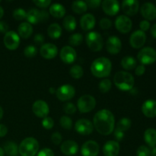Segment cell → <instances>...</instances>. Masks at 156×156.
<instances>
[{
	"label": "cell",
	"mask_w": 156,
	"mask_h": 156,
	"mask_svg": "<svg viewBox=\"0 0 156 156\" xmlns=\"http://www.w3.org/2000/svg\"><path fill=\"white\" fill-rule=\"evenodd\" d=\"M96 106V100L93 96L85 94L79 98L77 101V107L81 113L86 114L93 111Z\"/></svg>",
	"instance_id": "8992f818"
},
{
	"label": "cell",
	"mask_w": 156,
	"mask_h": 156,
	"mask_svg": "<svg viewBox=\"0 0 156 156\" xmlns=\"http://www.w3.org/2000/svg\"><path fill=\"white\" fill-rule=\"evenodd\" d=\"M136 156H150V149L146 146H140L137 149Z\"/></svg>",
	"instance_id": "60d3db41"
},
{
	"label": "cell",
	"mask_w": 156,
	"mask_h": 156,
	"mask_svg": "<svg viewBox=\"0 0 156 156\" xmlns=\"http://www.w3.org/2000/svg\"><path fill=\"white\" fill-rule=\"evenodd\" d=\"M111 82L108 79H103L99 84V89L102 93H107L111 90Z\"/></svg>",
	"instance_id": "74e56055"
},
{
	"label": "cell",
	"mask_w": 156,
	"mask_h": 156,
	"mask_svg": "<svg viewBox=\"0 0 156 156\" xmlns=\"http://www.w3.org/2000/svg\"><path fill=\"white\" fill-rule=\"evenodd\" d=\"M101 4L104 12L110 16L116 15L120 10V4L117 0H105Z\"/></svg>",
	"instance_id": "e0dca14e"
},
{
	"label": "cell",
	"mask_w": 156,
	"mask_h": 156,
	"mask_svg": "<svg viewBox=\"0 0 156 156\" xmlns=\"http://www.w3.org/2000/svg\"><path fill=\"white\" fill-rule=\"evenodd\" d=\"M75 129L80 135L88 136L93 132L94 126L90 120L87 119H80L76 121L75 124Z\"/></svg>",
	"instance_id": "8fae6325"
},
{
	"label": "cell",
	"mask_w": 156,
	"mask_h": 156,
	"mask_svg": "<svg viewBox=\"0 0 156 156\" xmlns=\"http://www.w3.org/2000/svg\"><path fill=\"white\" fill-rule=\"evenodd\" d=\"M26 15H27V12L25 10L23 9H16L13 12V17L15 20L17 21H21L23 19H25Z\"/></svg>",
	"instance_id": "f35d334b"
},
{
	"label": "cell",
	"mask_w": 156,
	"mask_h": 156,
	"mask_svg": "<svg viewBox=\"0 0 156 156\" xmlns=\"http://www.w3.org/2000/svg\"><path fill=\"white\" fill-rule=\"evenodd\" d=\"M59 56L62 62L66 64H71L76 61L77 58V53L72 47L65 46L61 49Z\"/></svg>",
	"instance_id": "9a60e30c"
},
{
	"label": "cell",
	"mask_w": 156,
	"mask_h": 156,
	"mask_svg": "<svg viewBox=\"0 0 156 156\" xmlns=\"http://www.w3.org/2000/svg\"><path fill=\"white\" fill-rule=\"evenodd\" d=\"M144 140L149 146H156V129L153 128H149L144 133Z\"/></svg>",
	"instance_id": "83f0119b"
},
{
	"label": "cell",
	"mask_w": 156,
	"mask_h": 156,
	"mask_svg": "<svg viewBox=\"0 0 156 156\" xmlns=\"http://www.w3.org/2000/svg\"><path fill=\"white\" fill-rule=\"evenodd\" d=\"M85 2H86L88 7L89 6L91 9H95V8H98L101 4L102 2L100 1V0H90V1H87Z\"/></svg>",
	"instance_id": "c3c4849f"
},
{
	"label": "cell",
	"mask_w": 156,
	"mask_h": 156,
	"mask_svg": "<svg viewBox=\"0 0 156 156\" xmlns=\"http://www.w3.org/2000/svg\"><path fill=\"white\" fill-rule=\"evenodd\" d=\"M86 44L91 50L94 52H98L102 49L104 45V41L101 35L95 31H91L87 34Z\"/></svg>",
	"instance_id": "5b68a950"
},
{
	"label": "cell",
	"mask_w": 156,
	"mask_h": 156,
	"mask_svg": "<svg viewBox=\"0 0 156 156\" xmlns=\"http://www.w3.org/2000/svg\"><path fill=\"white\" fill-rule=\"evenodd\" d=\"M64 112L67 114H73L76 113V107L73 105V103H69L66 104L63 107Z\"/></svg>",
	"instance_id": "7bdbcfd3"
},
{
	"label": "cell",
	"mask_w": 156,
	"mask_h": 156,
	"mask_svg": "<svg viewBox=\"0 0 156 156\" xmlns=\"http://www.w3.org/2000/svg\"><path fill=\"white\" fill-rule=\"evenodd\" d=\"M120 150L119 143L114 140L107 142L103 146V154L105 156H117Z\"/></svg>",
	"instance_id": "44dd1931"
},
{
	"label": "cell",
	"mask_w": 156,
	"mask_h": 156,
	"mask_svg": "<svg viewBox=\"0 0 156 156\" xmlns=\"http://www.w3.org/2000/svg\"><path fill=\"white\" fill-rule=\"evenodd\" d=\"M69 73L71 75V76L73 78L76 79H81V78L83 76L84 74V71H83V69L81 66L79 65H76V66H73L69 70Z\"/></svg>",
	"instance_id": "e575fe53"
},
{
	"label": "cell",
	"mask_w": 156,
	"mask_h": 156,
	"mask_svg": "<svg viewBox=\"0 0 156 156\" xmlns=\"http://www.w3.org/2000/svg\"><path fill=\"white\" fill-rule=\"evenodd\" d=\"M59 123H60L61 126L66 129H71L72 126H73V120L67 116H62L59 120Z\"/></svg>",
	"instance_id": "8d00e7d4"
},
{
	"label": "cell",
	"mask_w": 156,
	"mask_h": 156,
	"mask_svg": "<svg viewBox=\"0 0 156 156\" xmlns=\"http://www.w3.org/2000/svg\"><path fill=\"white\" fill-rule=\"evenodd\" d=\"M3 150L5 153L7 154L9 156H17L18 154V146H17L16 143L9 141L5 143Z\"/></svg>",
	"instance_id": "f546056e"
},
{
	"label": "cell",
	"mask_w": 156,
	"mask_h": 156,
	"mask_svg": "<svg viewBox=\"0 0 156 156\" xmlns=\"http://www.w3.org/2000/svg\"><path fill=\"white\" fill-rule=\"evenodd\" d=\"M72 10L76 14L84 13L88 9V5H87L86 2L84 1H75L72 3Z\"/></svg>",
	"instance_id": "4dcf8cb0"
},
{
	"label": "cell",
	"mask_w": 156,
	"mask_h": 156,
	"mask_svg": "<svg viewBox=\"0 0 156 156\" xmlns=\"http://www.w3.org/2000/svg\"><path fill=\"white\" fill-rule=\"evenodd\" d=\"M141 15L146 21H152L156 18V6L151 2H146L143 4L140 9Z\"/></svg>",
	"instance_id": "ffe728a7"
},
{
	"label": "cell",
	"mask_w": 156,
	"mask_h": 156,
	"mask_svg": "<svg viewBox=\"0 0 156 156\" xmlns=\"http://www.w3.org/2000/svg\"><path fill=\"white\" fill-rule=\"evenodd\" d=\"M142 111L146 117L149 118H153L156 117V101L147 100L143 104Z\"/></svg>",
	"instance_id": "603a6c76"
},
{
	"label": "cell",
	"mask_w": 156,
	"mask_h": 156,
	"mask_svg": "<svg viewBox=\"0 0 156 156\" xmlns=\"http://www.w3.org/2000/svg\"><path fill=\"white\" fill-rule=\"evenodd\" d=\"M155 156H156V155H155Z\"/></svg>",
	"instance_id": "e7e4bbea"
},
{
	"label": "cell",
	"mask_w": 156,
	"mask_h": 156,
	"mask_svg": "<svg viewBox=\"0 0 156 156\" xmlns=\"http://www.w3.org/2000/svg\"><path fill=\"white\" fill-rule=\"evenodd\" d=\"M34 41L35 43L37 44H43L44 42V37L43 34H37L34 36Z\"/></svg>",
	"instance_id": "db71d44e"
},
{
	"label": "cell",
	"mask_w": 156,
	"mask_h": 156,
	"mask_svg": "<svg viewBox=\"0 0 156 156\" xmlns=\"http://www.w3.org/2000/svg\"><path fill=\"white\" fill-rule=\"evenodd\" d=\"M114 136L117 141H122L123 139V137H124V133L122 132L121 130L118 129L117 128H116V129H114Z\"/></svg>",
	"instance_id": "f907efd6"
},
{
	"label": "cell",
	"mask_w": 156,
	"mask_h": 156,
	"mask_svg": "<svg viewBox=\"0 0 156 156\" xmlns=\"http://www.w3.org/2000/svg\"><path fill=\"white\" fill-rule=\"evenodd\" d=\"M146 41V34L141 30H137L131 34L129 44L134 49H140L143 47Z\"/></svg>",
	"instance_id": "5bb4252c"
},
{
	"label": "cell",
	"mask_w": 156,
	"mask_h": 156,
	"mask_svg": "<svg viewBox=\"0 0 156 156\" xmlns=\"http://www.w3.org/2000/svg\"><path fill=\"white\" fill-rule=\"evenodd\" d=\"M140 30H141L142 31H146V30H148L150 28V23L148 21H146V20H143V21H142L141 22H140Z\"/></svg>",
	"instance_id": "681fc988"
},
{
	"label": "cell",
	"mask_w": 156,
	"mask_h": 156,
	"mask_svg": "<svg viewBox=\"0 0 156 156\" xmlns=\"http://www.w3.org/2000/svg\"><path fill=\"white\" fill-rule=\"evenodd\" d=\"M36 156H55L54 152L49 148H44L37 152Z\"/></svg>",
	"instance_id": "bcb514c9"
},
{
	"label": "cell",
	"mask_w": 156,
	"mask_h": 156,
	"mask_svg": "<svg viewBox=\"0 0 156 156\" xmlns=\"http://www.w3.org/2000/svg\"><path fill=\"white\" fill-rule=\"evenodd\" d=\"M3 15H4V9L0 6V19L2 18Z\"/></svg>",
	"instance_id": "91938a15"
},
{
	"label": "cell",
	"mask_w": 156,
	"mask_h": 156,
	"mask_svg": "<svg viewBox=\"0 0 156 156\" xmlns=\"http://www.w3.org/2000/svg\"><path fill=\"white\" fill-rule=\"evenodd\" d=\"M115 118L109 110L103 109L98 111L93 118V126L100 134L108 136L114 130Z\"/></svg>",
	"instance_id": "6da1fadb"
},
{
	"label": "cell",
	"mask_w": 156,
	"mask_h": 156,
	"mask_svg": "<svg viewBox=\"0 0 156 156\" xmlns=\"http://www.w3.org/2000/svg\"><path fill=\"white\" fill-rule=\"evenodd\" d=\"M114 85L121 91H130L134 85V78L133 75L125 71L117 72L114 77Z\"/></svg>",
	"instance_id": "3957f363"
},
{
	"label": "cell",
	"mask_w": 156,
	"mask_h": 156,
	"mask_svg": "<svg viewBox=\"0 0 156 156\" xmlns=\"http://www.w3.org/2000/svg\"><path fill=\"white\" fill-rule=\"evenodd\" d=\"M61 152L62 154L67 156L76 155L79 151V145L77 143L73 140H67L62 143L60 146Z\"/></svg>",
	"instance_id": "7402d4cb"
},
{
	"label": "cell",
	"mask_w": 156,
	"mask_h": 156,
	"mask_svg": "<svg viewBox=\"0 0 156 156\" xmlns=\"http://www.w3.org/2000/svg\"><path fill=\"white\" fill-rule=\"evenodd\" d=\"M140 2L137 0H125L122 2V10L129 16L135 15L138 12Z\"/></svg>",
	"instance_id": "ac0fdd59"
},
{
	"label": "cell",
	"mask_w": 156,
	"mask_h": 156,
	"mask_svg": "<svg viewBox=\"0 0 156 156\" xmlns=\"http://www.w3.org/2000/svg\"><path fill=\"white\" fill-rule=\"evenodd\" d=\"M33 2L40 8H47L51 4L50 0H34Z\"/></svg>",
	"instance_id": "f6af8a7d"
},
{
	"label": "cell",
	"mask_w": 156,
	"mask_h": 156,
	"mask_svg": "<svg viewBox=\"0 0 156 156\" xmlns=\"http://www.w3.org/2000/svg\"><path fill=\"white\" fill-rule=\"evenodd\" d=\"M47 34L51 39H58L62 34V27L57 23H53L47 28Z\"/></svg>",
	"instance_id": "f1b7e54d"
},
{
	"label": "cell",
	"mask_w": 156,
	"mask_h": 156,
	"mask_svg": "<svg viewBox=\"0 0 156 156\" xmlns=\"http://www.w3.org/2000/svg\"><path fill=\"white\" fill-rule=\"evenodd\" d=\"M40 53L44 59H51L56 57L58 54V49L55 44L49 43L41 46Z\"/></svg>",
	"instance_id": "d6986e66"
},
{
	"label": "cell",
	"mask_w": 156,
	"mask_h": 156,
	"mask_svg": "<svg viewBox=\"0 0 156 156\" xmlns=\"http://www.w3.org/2000/svg\"><path fill=\"white\" fill-rule=\"evenodd\" d=\"M145 72H146V67H145V66L143 65H140L138 66H136V70H135V73L136 76H143V74L145 73Z\"/></svg>",
	"instance_id": "816d5d0a"
},
{
	"label": "cell",
	"mask_w": 156,
	"mask_h": 156,
	"mask_svg": "<svg viewBox=\"0 0 156 156\" xmlns=\"http://www.w3.org/2000/svg\"><path fill=\"white\" fill-rule=\"evenodd\" d=\"M150 32H151V34L152 35V37L156 38V24H153V25L151 27Z\"/></svg>",
	"instance_id": "9f6ffc18"
},
{
	"label": "cell",
	"mask_w": 156,
	"mask_h": 156,
	"mask_svg": "<svg viewBox=\"0 0 156 156\" xmlns=\"http://www.w3.org/2000/svg\"><path fill=\"white\" fill-rule=\"evenodd\" d=\"M111 60L106 57H99L94 59L91 66V73L97 78L108 77L111 74Z\"/></svg>",
	"instance_id": "7a4b0ae2"
},
{
	"label": "cell",
	"mask_w": 156,
	"mask_h": 156,
	"mask_svg": "<svg viewBox=\"0 0 156 156\" xmlns=\"http://www.w3.org/2000/svg\"><path fill=\"white\" fill-rule=\"evenodd\" d=\"M122 43L120 38L117 36H111L106 42L107 51L111 54H117L120 52Z\"/></svg>",
	"instance_id": "2e32d148"
},
{
	"label": "cell",
	"mask_w": 156,
	"mask_h": 156,
	"mask_svg": "<svg viewBox=\"0 0 156 156\" xmlns=\"http://www.w3.org/2000/svg\"><path fill=\"white\" fill-rule=\"evenodd\" d=\"M42 126H44L45 129H50L53 128V126H54V121H53V120L51 117H45V118L43 119Z\"/></svg>",
	"instance_id": "b9f144b4"
},
{
	"label": "cell",
	"mask_w": 156,
	"mask_h": 156,
	"mask_svg": "<svg viewBox=\"0 0 156 156\" xmlns=\"http://www.w3.org/2000/svg\"><path fill=\"white\" fill-rule=\"evenodd\" d=\"M82 41H83V36L81 34L76 33L70 36L69 39V43L72 46L76 47V46L80 45L82 43Z\"/></svg>",
	"instance_id": "d590c367"
},
{
	"label": "cell",
	"mask_w": 156,
	"mask_h": 156,
	"mask_svg": "<svg viewBox=\"0 0 156 156\" xmlns=\"http://www.w3.org/2000/svg\"><path fill=\"white\" fill-rule=\"evenodd\" d=\"M3 109H2V108L1 106H0V120H1V119L2 118V117H3Z\"/></svg>",
	"instance_id": "94428289"
},
{
	"label": "cell",
	"mask_w": 156,
	"mask_h": 156,
	"mask_svg": "<svg viewBox=\"0 0 156 156\" xmlns=\"http://www.w3.org/2000/svg\"><path fill=\"white\" fill-rule=\"evenodd\" d=\"M9 30V25L5 21H0V33L5 34Z\"/></svg>",
	"instance_id": "f5cc1de1"
},
{
	"label": "cell",
	"mask_w": 156,
	"mask_h": 156,
	"mask_svg": "<svg viewBox=\"0 0 156 156\" xmlns=\"http://www.w3.org/2000/svg\"><path fill=\"white\" fill-rule=\"evenodd\" d=\"M133 23L130 18L126 15H120L115 20V27L122 34L129 33L132 28Z\"/></svg>",
	"instance_id": "30bf717a"
},
{
	"label": "cell",
	"mask_w": 156,
	"mask_h": 156,
	"mask_svg": "<svg viewBox=\"0 0 156 156\" xmlns=\"http://www.w3.org/2000/svg\"><path fill=\"white\" fill-rule=\"evenodd\" d=\"M51 140L53 142V143H54L55 145H59L61 143V142H62V137L59 133L56 132L52 134Z\"/></svg>",
	"instance_id": "7dc6e473"
},
{
	"label": "cell",
	"mask_w": 156,
	"mask_h": 156,
	"mask_svg": "<svg viewBox=\"0 0 156 156\" xmlns=\"http://www.w3.org/2000/svg\"><path fill=\"white\" fill-rule=\"evenodd\" d=\"M150 155L152 156L156 155V146H155V147H152V149H150Z\"/></svg>",
	"instance_id": "6f0895ef"
},
{
	"label": "cell",
	"mask_w": 156,
	"mask_h": 156,
	"mask_svg": "<svg viewBox=\"0 0 156 156\" xmlns=\"http://www.w3.org/2000/svg\"><path fill=\"white\" fill-rule=\"evenodd\" d=\"M100 151L98 143L95 141L89 140L82 145L81 153L82 156H98Z\"/></svg>",
	"instance_id": "7c38bea8"
},
{
	"label": "cell",
	"mask_w": 156,
	"mask_h": 156,
	"mask_svg": "<svg viewBox=\"0 0 156 156\" xmlns=\"http://www.w3.org/2000/svg\"><path fill=\"white\" fill-rule=\"evenodd\" d=\"M4 44L6 48L9 50H15L20 44V37L16 32L9 30L5 34Z\"/></svg>",
	"instance_id": "9c48e42d"
},
{
	"label": "cell",
	"mask_w": 156,
	"mask_h": 156,
	"mask_svg": "<svg viewBox=\"0 0 156 156\" xmlns=\"http://www.w3.org/2000/svg\"><path fill=\"white\" fill-rule=\"evenodd\" d=\"M137 59L143 66L154 63L156 61V50L150 47H144L139 51Z\"/></svg>",
	"instance_id": "52a82bcc"
},
{
	"label": "cell",
	"mask_w": 156,
	"mask_h": 156,
	"mask_svg": "<svg viewBox=\"0 0 156 156\" xmlns=\"http://www.w3.org/2000/svg\"><path fill=\"white\" fill-rule=\"evenodd\" d=\"M49 91H50V94H55V93H56V89L53 88V87H50V88H49Z\"/></svg>",
	"instance_id": "680465c9"
},
{
	"label": "cell",
	"mask_w": 156,
	"mask_h": 156,
	"mask_svg": "<svg viewBox=\"0 0 156 156\" xmlns=\"http://www.w3.org/2000/svg\"><path fill=\"white\" fill-rule=\"evenodd\" d=\"M8 128L4 124H0V137H4L7 134Z\"/></svg>",
	"instance_id": "11a10c76"
},
{
	"label": "cell",
	"mask_w": 156,
	"mask_h": 156,
	"mask_svg": "<svg viewBox=\"0 0 156 156\" xmlns=\"http://www.w3.org/2000/svg\"><path fill=\"white\" fill-rule=\"evenodd\" d=\"M26 19L29 24H37L41 22V11L35 9H31L27 12Z\"/></svg>",
	"instance_id": "4316f807"
},
{
	"label": "cell",
	"mask_w": 156,
	"mask_h": 156,
	"mask_svg": "<svg viewBox=\"0 0 156 156\" xmlns=\"http://www.w3.org/2000/svg\"><path fill=\"white\" fill-rule=\"evenodd\" d=\"M33 113L40 118H45L47 117L50 112V108L48 105L44 101L38 100L33 104L32 106Z\"/></svg>",
	"instance_id": "4fadbf2b"
},
{
	"label": "cell",
	"mask_w": 156,
	"mask_h": 156,
	"mask_svg": "<svg viewBox=\"0 0 156 156\" xmlns=\"http://www.w3.org/2000/svg\"><path fill=\"white\" fill-rule=\"evenodd\" d=\"M39 150V143L36 139L27 137L18 146V153L21 156H35Z\"/></svg>",
	"instance_id": "277c9868"
},
{
	"label": "cell",
	"mask_w": 156,
	"mask_h": 156,
	"mask_svg": "<svg viewBox=\"0 0 156 156\" xmlns=\"http://www.w3.org/2000/svg\"><path fill=\"white\" fill-rule=\"evenodd\" d=\"M5 155V152L3 150L2 148L0 147V156H4Z\"/></svg>",
	"instance_id": "6125c7cd"
},
{
	"label": "cell",
	"mask_w": 156,
	"mask_h": 156,
	"mask_svg": "<svg viewBox=\"0 0 156 156\" xmlns=\"http://www.w3.org/2000/svg\"><path fill=\"white\" fill-rule=\"evenodd\" d=\"M33 34V27L28 22H23L18 26V34L23 39H27Z\"/></svg>",
	"instance_id": "d4e9b609"
},
{
	"label": "cell",
	"mask_w": 156,
	"mask_h": 156,
	"mask_svg": "<svg viewBox=\"0 0 156 156\" xmlns=\"http://www.w3.org/2000/svg\"><path fill=\"white\" fill-rule=\"evenodd\" d=\"M56 97L59 100L62 101H66L71 100L76 94V90L74 87L72 86L71 85L66 84L62 85L56 91Z\"/></svg>",
	"instance_id": "ba28073f"
},
{
	"label": "cell",
	"mask_w": 156,
	"mask_h": 156,
	"mask_svg": "<svg viewBox=\"0 0 156 156\" xmlns=\"http://www.w3.org/2000/svg\"><path fill=\"white\" fill-rule=\"evenodd\" d=\"M0 2H1V1H0Z\"/></svg>",
	"instance_id": "be15d7a7"
},
{
	"label": "cell",
	"mask_w": 156,
	"mask_h": 156,
	"mask_svg": "<svg viewBox=\"0 0 156 156\" xmlns=\"http://www.w3.org/2000/svg\"><path fill=\"white\" fill-rule=\"evenodd\" d=\"M63 27L67 31H73L76 28V20L72 15H68L63 20Z\"/></svg>",
	"instance_id": "d6a6232c"
},
{
	"label": "cell",
	"mask_w": 156,
	"mask_h": 156,
	"mask_svg": "<svg viewBox=\"0 0 156 156\" xmlns=\"http://www.w3.org/2000/svg\"><path fill=\"white\" fill-rule=\"evenodd\" d=\"M131 125H132V122H131L130 119L123 117V118L120 119L119 120L117 128L120 129V130H121L122 132L124 133L125 131L129 130V128L131 127Z\"/></svg>",
	"instance_id": "836d02e7"
},
{
	"label": "cell",
	"mask_w": 156,
	"mask_h": 156,
	"mask_svg": "<svg viewBox=\"0 0 156 156\" xmlns=\"http://www.w3.org/2000/svg\"><path fill=\"white\" fill-rule=\"evenodd\" d=\"M37 48L33 45L27 46V47H25V49L24 50V56L28 58H31L37 55Z\"/></svg>",
	"instance_id": "ab89813d"
},
{
	"label": "cell",
	"mask_w": 156,
	"mask_h": 156,
	"mask_svg": "<svg viewBox=\"0 0 156 156\" xmlns=\"http://www.w3.org/2000/svg\"><path fill=\"white\" fill-rule=\"evenodd\" d=\"M50 14L56 18H62L66 15V9L62 4L53 3L50 6Z\"/></svg>",
	"instance_id": "484cf974"
},
{
	"label": "cell",
	"mask_w": 156,
	"mask_h": 156,
	"mask_svg": "<svg viewBox=\"0 0 156 156\" xmlns=\"http://www.w3.org/2000/svg\"><path fill=\"white\" fill-rule=\"evenodd\" d=\"M121 66L124 69L132 70L136 67V60L132 56H124L121 60Z\"/></svg>",
	"instance_id": "1f68e13d"
},
{
	"label": "cell",
	"mask_w": 156,
	"mask_h": 156,
	"mask_svg": "<svg viewBox=\"0 0 156 156\" xmlns=\"http://www.w3.org/2000/svg\"><path fill=\"white\" fill-rule=\"evenodd\" d=\"M100 27L103 30H108L112 26V22L110 19L107 18H104L100 21Z\"/></svg>",
	"instance_id": "ee69618b"
},
{
	"label": "cell",
	"mask_w": 156,
	"mask_h": 156,
	"mask_svg": "<svg viewBox=\"0 0 156 156\" xmlns=\"http://www.w3.org/2000/svg\"><path fill=\"white\" fill-rule=\"evenodd\" d=\"M95 22L96 20L94 15L91 14H85L81 18L80 25L82 30L85 31H88V30L94 28Z\"/></svg>",
	"instance_id": "cb8c5ba5"
}]
</instances>
